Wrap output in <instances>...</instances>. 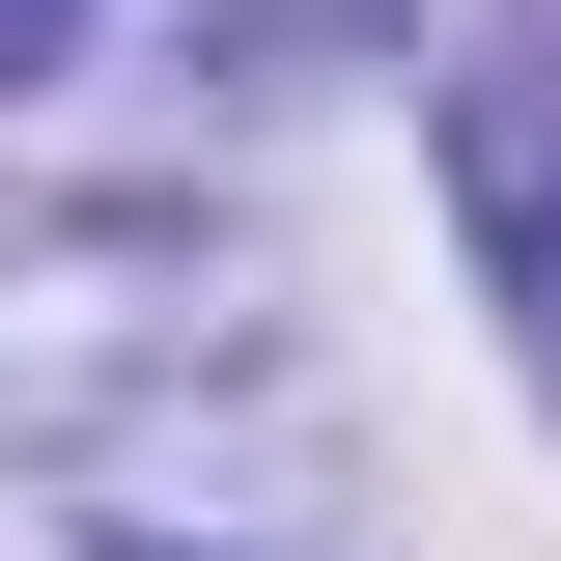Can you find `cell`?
<instances>
[{"mask_svg":"<svg viewBox=\"0 0 561 561\" xmlns=\"http://www.w3.org/2000/svg\"><path fill=\"white\" fill-rule=\"evenodd\" d=\"M28 57H84V0H0V84H28Z\"/></svg>","mask_w":561,"mask_h":561,"instance_id":"6da1fadb","label":"cell"}]
</instances>
